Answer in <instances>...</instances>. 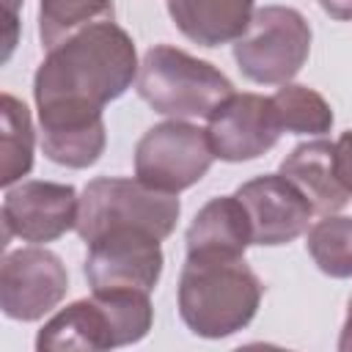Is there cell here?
<instances>
[{
	"mask_svg": "<svg viewBox=\"0 0 352 352\" xmlns=\"http://www.w3.org/2000/svg\"><path fill=\"white\" fill-rule=\"evenodd\" d=\"M311 25L297 8L264 6L253 14L248 30L234 41L239 72L261 85L289 82L308 60Z\"/></svg>",
	"mask_w": 352,
	"mask_h": 352,
	"instance_id": "8992f818",
	"label": "cell"
},
{
	"mask_svg": "<svg viewBox=\"0 0 352 352\" xmlns=\"http://www.w3.org/2000/svg\"><path fill=\"white\" fill-rule=\"evenodd\" d=\"M256 0H168L173 25L201 47L236 41L250 19Z\"/></svg>",
	"mask_w": 352,
	"mask_h": 352,
	"instance_id": "9a60e30c",
	"label": "cell"
},
{
	"mask_svg": "<svg viewBox=\"0 0 352 352\" xmlns=\"http://www.w3.org/2000/svg\"><path fill=\"white\" fill-rule=\"evenodd\" d=\"M138 94L154 113L184 121L209 118L234 94V85L209 60L170 44H157L140 60Z\"/></svg>",
	"mask_w": 352,
	"mask_h": 352,
	"instance_id": "277c9868",
	"label": "cell"
},
{
	"mask_svg": "<svg viewBox=\"0 0 352 352\" xmlns=\"http://www.w3.org/2000/svg\"><path fill=\"white\" fill-rule=\"evenodd\" d=\"M214 151L206 129L187 124L182 118H170L154 124L135 146V176L160 190V192H182L201 182L212 168Z\"/></svg>",
	"mask_w": 352,
	"mask_h": 352,
	"instance_id": "52a82bcc",
	"label": "cell"
},
{
	"mask_svg": "<svg viewBox=\"0 0 352 352\" xmlns=\"http://www.w3.org/2000/svg\"><path fill=\"white\" fill-rule=\"evenodd\" d=\"M272 104L278 110V118H280L283 132H294V135H324L333 126V110H330L327 99L319 91L308 88V85L283 82L272 94Z\"/></svg>",
	"mask_w": 352,
	"mask_h": 352,
	"instance_id": "e0dca14e",
	"label": "cell"
},
{
	"mask_svg": "<svg viewBox=\"0 0 352 352\" xmlns=\"http://www.w3.org/2000/svg\"><path fill=\"white\" fill-rule=\"evenodd\" d=\"M182 204L173 192H160L140 179L99 176L85 184L77 209V234L82 242L104 234L107 228L135 226L165 239L173 234Z\"/></svg>",
	"mask_w": 352,
	"mask_h": 352,
	"instance_id": "5b68a950",
	"label": "cell"
},
{
	"mask_svg": "<svg viewBox=\"0 0 352 352\" xmlns=\"http://www.w3.org/2000/svg\"><path fill=\"white\" fill-rule=\"evenodd\" d=\"M160 236L146 228L118 226L94 236L85 256L91 292H151L162 275Z\"/></svg>",
	"mask_w": 352,
	"mask_h": 352,
	"instance_id": "ba28073f",
	"label": "cell"
},
{
	"mask_svg": "<svg viewBox=\"0 0 352 352\" xmlns=\"http://www.w3.org/2000/svg\"><path fill=\"white\" fill-rule=\"evenodd\" d=\"M80 198L72 184L60 182H19L6 187L3 198V245L11 236L22 242H55L66 231L77 228Z\"/></svg>",
	"mask_w": 352,
	"mask_h": 352,
	"instance_id": "30bf717a",
	"label": "cell"
},
{
	"mask_svg": "<svg viewBox=\"0 0 352 352\" xmlns=\"http://www.w3.org/2000/svg\"><path fill=\"white\" fill-rule=\"evenodd\" d=\"M283 126L272 96L258 94H231L212 116H209V143L217 160L223 162H248L267 154Z\"/></svg>",
	"mask_w": 352,
	"mask_h": 352,
	"instance_id": "8fae6325",
	"label": "cell"
},
{
	"mask_svg": "<svg viewBox=\"0 0 352 352\" xmlns=\"http://www.w3.org/2000/svg\"><path fill=\"white\" fill-rule=\"evenodd\" d=\"M308 253L330 278H352V217L324 214L308 231Z\"/></svg>",
	"mask_w": 352,
	"mask_h": 352,
	"instance_id": "d6986e66",
	"label": "cell"
},
{
	"mask_svg": "<svg viewBox=\"0 0 352 352\" xmlns=\"http://www.w3.org/2000/svg\"><path fill=\"white\" fill-rule=\"evenodd\" d=\"M280 173L308 198L314 214H336L352 195L336 176L330 140H308L294 146L280 162Z\"/></svg>",
	"mask_w": 352,
	"mask_h": 352,
	"instance_id": "4fadbf2b",
	"label": "cell"
},
{
	"mask_svg": "<svg viewBox=\"0 0 352 352\" xmlns=\"http://www.w3.org/2000/svg\"><path fill=\"white\" fill-rule=\"evenodd\" d=\"M333 165H336L338 182L352 192V129L344 132V135L333 143Z\"/></svg>",
	"mask_w": 352,
	"mask_h": 352,
	"instance_id": "ffe728a7",
	"label": "cell"
},
{
	"mask_svg": "<svg viewBox=\"0 0 352 352\" xmlns=\"http://www.w3.org/2000/svg\"><path fill=\"white\" fill-rule=\"evenodd\" d=\"M324 14L338 22H352V0H316Z\"/></svg>",
	"mask_w": 352,
	"mask_h": 352,
	"instance_id": "44dd1931",
	"label": "cell"
},
{
	"mask_svg": "<svg viewBox=\"0 0 352 352\" xmlns=\"http://www.w3.org/2000/svg\"><path fill=\"white\" fill-rule=\"evenodd\" d=\"M135 41L113 19L85 25L47 50L33 77L41 135L104 126L102 107L138 74Z\"/></svg>",
	"mask_w": 352,
	"mask_h": 352,
	"instance_id": "6da1fadb",
	"label": "cell"
},
{
	"mask_svg": "<svg viewBox=\"0 0 352 352\" xmlns=\"http://www.w3.org/2000/svg\"><path fill=\"white\" fill-rule=\"evenodd\" d=\"M338 352H352V297L346 302V319H344V327L338 336Z\"/></svg>",
	"mask_w": 352,
	"mask_h": 352,
	"instance_id": "7402d4cb",
	"label": "cell"
},
{
	"mask_svg": "<svg viewBox=\"0 0 352 352\" xmlns=\"http://www.w3.org/2000/svg\"><path fill=\"white\" fill-rule=\"evenodd\" d=\"M66 289L69 272L52 250L19 248L6 253L0 267V308L8 319H41L66 297Z\"/></svg>",
	"mask_w": 352,
	"mask_h": 352,
	"instance_id": "9c48e42d",
	"label": "cell"
},
{
	"mask_svg": "<svg viewBox=\"0 0 352 352\" xmlns=\"http://www.w3.org/2000/svg\"><path fill=\"white\" fill-rule=\"evenodd\" d=\"M264 286L242 256H187L179 275V316L201 338H226L245 330Z\"/></svg>",
	"mask_w": 352,
	"mask_h": 352,
	"instance_id": "7a4b0ae2",
	"label": "cell"
},
{
	"mask_svg": "<svg viewBox=\"0 0 352 352\" xmlns=\"http://www.w3.org/2000/svg\"><path fill=\"white\" fill-rule=\"evenodd\" d=\"M248 245L250 220L236 195L206 201L187 228V256H245Z\"/></svg>",
	"mask_w": 352,
	"mask_h": 352,
	"instance_id": "5bb4252c",
	"label": "cell"
},
{
	"mask_svg": "<svg viewBox=\"0 0 352 352\" xmlns=\"http://www.w3.org/2000/svg\"><path fill=\"white\" fill-rule=\"evenodd\" d=\"M234 195L248 212L253 245H286L305 234L314 217V206L308 204V198L280 170L239 184Z\"/></svg>",
	"mask_w": 352,
	"mask_h": 352,
	"instance_id": "7c38bea8",
	"label": "cell"
},
{
	"mask_svg": "<svg viewBox=\"0 0 352 352\" xmlns=\"http://www.w3.org/2000/svg\"><path fill=\"white\" fill-rule=\"evenodd\" d=\"M113 19V0H41L38 3V36L50 50L74 30Z\"/></svg>",
	"mask_w": 352,
	"mask_h": 352,
	"instance_id": "ac0fdd59",
	"label": "cell"
},
{
	"mask_svg": "<svg viewBox=\"0 0 352 352\" xmlns=\"http://www.w3.org/2000/svg\"><path fill=\"white\" fill-rule=\"evenodd\" d=\"M154 322L148 292H94L60 308L36 336L38 352H102L146 338Z\"/></svg>",
	"mask_w": 352,
	"mask_h": 352,
	"instance_id": "3957f363",
	"label": "cell"
},
{
	"mask_svg": "<svg viewBox=\"0 0 352 352\" xmlns=\"http://www.w3.org/2000/svg\"><path fill=\"white\" fill-rule=\"evenodd\" d=\"M0 118H3V132H0V184L11 187L22 176L30 173L33 168V124L28 107L11 96H0Z\"/></svg>",
	"mask_w": 352,
	"mask_h": 352,
	"instance_id": "2e32d148",
	"label": "cell"
}]
</instances>
